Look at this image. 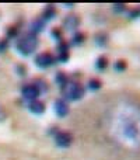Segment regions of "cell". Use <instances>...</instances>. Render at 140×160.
I'll return each instance as SVG.
<instances>
[{
  "label": "cell",
  "mask_w": 140,
  "mask_h": 160,
  "mask_svg": "<svg viewBox=\"0 0 140 160\" xmlns=\"http://www.w3.org/2000/svg\"><path fill=\"white\" fill-rule=\"evenodd\" d=\"M36 47H38V38H36V35L32 32L24 34L22 37H20V38L17 39V44H16L17 51L24 56L32 53L36 49Z\"/></svg>",
  "instance_id": "obj_1"
},
{
  "label": "cell",
  "mask_w": 140,
  "mask_h": 160,
  "mask_svg": "<svg viewBox=\"0 0 140 160\" xmlns=\"http://www.w3.org/2000/svg\"><path fill=\"white\" fill-rule=\"evenodd\" d=\"M62 93L66 100H81L84 96V87L74 80H67L65 86H62Z\"/></svg>",
  "instance_id": "obj_2"
},
{
  "label": "cell",
  "mask_w": 140,
  "mask_h": 160,
  "mask_svg": "<svg viewBox=\"0 0 140 160\" xmlns=\"http://www.w3.org/2000/svg\"><path fill=\"white\" fill-rule=\"evenodd\" d=\"M55 61L56 59L49 52H44V53H39L35 58V65L38 68H49L55 63Z\"/></svg>",
  "instance_id": "obj_3"
},
{
  "label": "cell",
  "mask_w": 140,
  "mask_h": 160,
  "mask_svg": "<svg viewBox=\"0 0 140 160\" xmlns=\"http://www.w3.org/2000/svg\"><path fill=\"white\" fill-rule=\"evenodd\" d=\"M39 94H41L39 90L34 84H28V86H24V87H22V97H24L25 100H28V101L36 100Z\"/></svg>",
  "instance_id": "obj_4"
},
{
  "label": "cell",
  "mask_w": 140,
  "mask_h": 160,
  "mask_svg": "<svg viewBox=\"0 0 140 160\" xmlns=\"http://www.w3.org/2000/svg\"><path fill=\"white\" fill-rule=\"evenodd\" d=\"M71 141H73V136H71L69 132H65V131L59 132L58 135H56V138H55L56 145H58V146H60V148H67V146H70Z\"/></svg>",
  "instance_id": "obj_5"
},
{
  "label": "cell",
  "mask_w": 140,
  "mask_h": 160,
  "mask_svg": "<svg viewBox=\"0 0 140 160\" xmlns=\"http://www.w3.org/2000/svg\"><path fill=\"white\" fill-rule=\"evenodd\" d=\"M55 112L58 117H65L69 112V105L63 98H59L55 101Z\"/></svg>",
  "instance_id": "obj_6"
},
{
  "label": "cell",
  "mask_w": 140,
  "mask_h": 160,
  "mask_svg": "<svg viewBox=\"0 0 140 160\" xmlns=\"http://www.w3.org/2000/svg\"><path fill=\"white\" fill-rule=\"evenodd\" d=\"M79 24H80L79 17L73 16V14H71V16H67L66 18H65V21H63L65 28H67V30H70V31L76 30V28L79 27Z\"/></svg>",
  "instance_id": "obj_7"
},
{
  "label": "cell",
  "mask_w": 140,
  "mask_h": 160,
  "mask_svg": "<svg viewBox=\"0 0 140 160\" xmlns=\"http://www.w3.org/2000/svg\"><path fill=\"white\" fill-rule=\"evenodd\" d=\"M28 108H30V111H31V112H34V114H44L45 104L42 101L34 100V101H30V104H28Z\"/></svg>",
  "instance_id": "obj_8"
},
{
  "label": "cell",
  "mask_w": 140,
  "mask_h": 160,
  "mask_svg": "<svg viewBox=\"0 0 140 160\" xmlns=\"http://www.w3.org/2000/svg\"><path fill=\"white\" fill-rule=\"evenodd\" d=\"M45 22H46V21H45L44 18H39V20H36V21H34L32 25H31V32L36 35V32H39V31L44 30Z\"/></svg>",
  "instance_id": "obj_9"
},
{
  "label": "cell",
  "mask_w": 140,
  "mask_h": 160,
  "mask_svg": "<svg viewBox=\"0 0 140 160\" xmlns=\"http://www.w3.org/2000/svg\"><path fill=\"white\" fill-rule=\"evenodd\" d=\"M55 16H56V10H55V7H52V6H48L46 10L44 11V17H42V18H44L45 21H49V20H51V18H53Z\"/></svg>",
  "instance_id": "obj_10"
},
{
  "label": "cell",
  "mask_w": 140,
  "mask_h": 160,
  "mask_svg": "<svg viewBox=\"0 0 140 160\" xmlns=\"http://www.w3.org/2000/svg\"><path fill=\"white\" fill-rule=\"evenodd\" d=\"M107 66H108V59L105 56H99L95 62V68L98 70H104V69H107Z\"/></svg>",
  "instance_id": "obj_11"
},
{
  "label": "cell",
  "mask_w": 140,
  "mask_h": 160,
  "mask_svg": "<svg viewBox=\"0 0 140 160\" xmlns=\"http://www.w3.org/2000/svg\"><path fill=\"white\" fill-rule=\"evenodd\" d=\"M56 83H58L60 87L67 83V78H66V75H65L63 72H59L58 75H56Z\"/></svg>",
  "instance_id": "obj_12"
},
{
  "label": "cell",
  "mask_w": 140,
  "mask_h": 160,
  "mask_svg": "<svg viewBox=\"0 0 140 160\" xmlns=\"http://www.w3.org/2000/svg\"><path fill=\"white\" fill-rule=\"evenodd\" d=\"M99 87H101V82L98 79H91L88 82V88L90 90H98Z\"/></svg>",
  "instance_id": "obj_13"
},
{
  "label": "cell",
  "mask_w": 140,
  "mask_h": 160,
  "mask_svg": "<svg viewBox=\"0 0 140 160\" xmlns=\"http://www.w3.org/2000/svg\"><path fill=\"white\" fill-rule=\"evenodd\" d=\"M71 42H73L74 45H80L81 42H84V35H83L81 32H76V35L73 37V39H71Z\"/></svg>",
  "instance_id": "obj_14"
},
{
  "label": "cell",
  "mask_w": 140,
  "mask_h": 160,
  "mask_svg": "<svg viewBox=\"0 0 140 160\" xmlns=\"http://www.w3.org/2000/svg\"><path fill=\"white\" fill-rule=\"evenodd\" d=\"M34 86L39 90V93H41V91H46V83H45L44 80H36Z\"/></svg>",
  "instance_id": "obj_15"
},
{
  "label": "cell",
  "mask_w": 140,
  "mask_h": 160,
  "mask_svg": "<svg viewBox=\"0 0 140 160\" xmlns=\"http://www.w3.org/2000/svg\"><path fill=\"white\" fill-rule=\"evenodd\" d=\"M67 49H69V45H67L66 42H63V41L59 42V45H58V52H59V53L67 52Z\"/></svg>",
  "instance_id": "obj_16"
},
{
  "label": "cell",
  "mask_w": 140,
  "mask_h": 160,
  "mask_svg": "<svg viewBox=\"0 0 140 160\" xmlns=\"http://www.w3.org/2000/svg\"><path fill=\"white\" fill-rule=\"evenodd\" d=\"M115 69L118 70V72H121V70H125V69H126V62H125L123 59L118 61V62L115 63Z\"/></svg>",
  "instance_id": "obj_17"
},
{
  "label": "cell",
  "mask_w": 140,
  "mask_h": 160,
  "mask_svg": "<svg viewBox=\"0 0 140 160\" xmlns=\"http://www.w3.org/2000/svg\"><path fill=\"white\" fill-rule=\"evenodd\" d=\"M17 32H18V31H17V27H10V28H7V37L8 38H13V37H16L17 35Z\"/></svg>",
  "instance_id": "obj_18"
},
{
  "label": "cell",
  "mask_w": 140,
  "mask_h": 160,
  "mask_svg": "<svg viewBox=\"0 0 140 160\" xmlns=\"http://www.w3.org/2000/svg\"><path fill=\"white\" fill-rule=\"evenodd\" d=\"M52 37L55 39H58L59 42L62 41V32H60V30H58V28H55V30H52Z\"/></svg>",
  "instance_id": "obj_19"
},
{
  "label": "cell",
  "mask_w": 140,
  "mask_h": 160,
  "mask_svg": "<svg viewBox=\"0 0 140 160\" xmlns=\"http://www.w3.org/2000/svg\"><path fill=\"white\" fill-rule=\"evenodd\" d=\"M58 61H59V62H67V61H69V52L59 53V56H58Z\"/></svg>",
  "instance_id": "obj_20"
},
{
  "label": "cell",
  "mask_w": 140,
  "mask_h": 160,
  "mask_svg": "<svg viewBox=\"0 0 140 160\" xmlns=\"http://www.w3.org/2000/svg\"><path fill=\"white\" fill-rule=\"evenodd\" d=\"M95 41H97V44H99V45H104L105 42H107V37H105V35H97Z\"/></svg>",
  "instance_id": "obj_21"
},
{
  "label": "cell",
  "mask_w": 140,
  "mask_h": 160,
  "mask_svg": "<svg viewBox=\"0 0 140 160\" xmlns=\"http://www.w3.org/2000/svg\"><path fill=\"white\" fill-rule=\"evenodd\" d=\"M7 45H8V42L6 41V39H2V41H0V52H3V51L7 48Z\"/></svg>",
  "instance_id": "obj_22"
},
{
  "label": "cell",
  "mask_w": 140,
  "mask_h": 160,
  "mask_svg": "<svg viewBox=\"0 0 140 160\" xmlns=\"http://www.w3.org/2000/svg\"><path fill=\"white\" fill-rule=\"evenodd\" d=\"M113 7H115V11H118V13H119V11H125L126 6H125V4H115Z\"/></svg>",
  "instance_id": "obj_23"
},
{
  "label": "cell",
  "mask_w": 140,
  "mask_h": 160,
  "mask_svg": "<svg viewBox=\"0 0 140 160\" xmlns=\"http://www.w3.org/2000/svg\"><path fill=\"white\" fill-rule=\"evenodd\" d=\"M17 72L20 73V76H24L25 75V68L22 66V65H18V66H17Z\"/></svg>",
  "instance_id": "obj_24"
},
{
  "label": "cell",
  "mask_w": 140,
  "mask_h": 160,
  "mask_svg": "<svg viewBox=\"0 0 140 160\" xmlns=\"http://www.w3.org/2000/svg\"><path fill=\"white\" fill-rule=\"evenodd\" d=\"M3 118H4V110H3V107L0 105V121H2Z\"/></svg>",
  "instance_id": "obj_25"
}]
</instances>
